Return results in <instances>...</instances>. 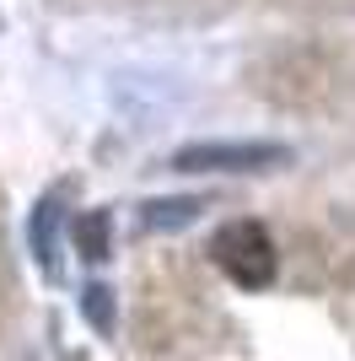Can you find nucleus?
Instances as JSON below:
<instances>
[{
    "label": "nucleus",
    "mask_w": 355,
    "mask_h": 361,
    "mask_svg": "<svg viewBox=\"0 0 355 361\" xmlns=\"http://www.w3.org/2000/svg\"><path fill=\"white\" fill-rule=\"evenodd\" d=\"M210 254L221 264L226 281H237L242 291H264L275 281V243L259 221H226L210 238Z\"/></svg>",
    "instance_id": "1"
},
{
    "label": "nucleus",
    "mask_w": 355,
    "mask_h": 361,
    "mask_svg": "<svg viewBox=\"0 0 355 361\" xmlns=\"http://www.w3.org/2000/svg\"><path fill=\"white\" fill-rule=\"evenodd\" d=\"M173 162L189 167V173H210V167L253 173V167H269V162H291V151L285 146H183Z\"/></svg>",
    "instance_id": "2"
},
{
    "label": "nucleus",
    "mask_w": 355,
    "mask_h": 361,
    "mask_svg": "<svg viewBox=\"0 0 355 361\" xmlns=\"http://www.w3.org/2000/svg\"><path fill=\"white\" fill-rule=\"evenodd\" d=\"M75 248L87 259H108V248H113V221H108V211H92L75 221Z\"/></svg>",
    "instance_id": "3"
},
{
    "label": "nucleus",
    "mask_w": 355,
    "mask_h": 361,
    "mask_svg": "<svg viewBox=\"0 0 355 361\" xmlns=\"http://www.w3.org/2000/svg\"><path fill=\"white\" fill-rule=\"evenodd\" d=\"M194 211H199V200H156L146 211V226H178V221H189Z\"/></svg>",
    "instance_id": "4"
}]
</instances>
